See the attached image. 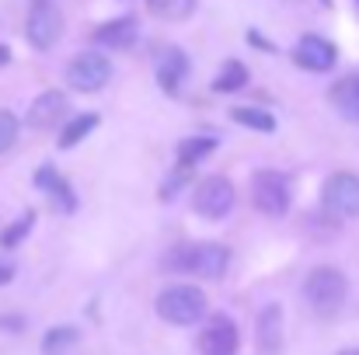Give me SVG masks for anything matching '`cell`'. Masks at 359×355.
I'll return each mask as SVG.
<instances>
[{
  "instance_id": "cell-1",
  "label": "cell",
  "mask_w": 359,
  "mask_h": 355,
  "mask_svg": "<svg viewBox=\"0 0 359 355\" xmlns=\"http://www.w3.org/2000/svg\"><path fill=\"white\" fill-rule=\"evenodd\" d=\"M231 265V251L224 244H178L164 254V268L175 275H199V279H220Z\"/></svg>"
},
{
  "instance_id": "cell-2",
  "label": "cell",
  "mask_w": 359,
  "mask_h": 355,
  "mask_svg": "<svg viewBox=\"0 0 359 355\" xmlns=\"http://www.w3.org/2000/svg\"><path fill=\"white\" fill-rule=\"evenodd\" d=\"M157 317H164L175 328H192L206 317V293L192 282H175L157 296Z\"/></svg>"
},
{
  "instance_id": "cell-3",
  "label": "cell",
  "mask_w": 359,
  "mask_h": 355,
  "mask_svg": "<svg viewBox=\"0 0 359 355\" xmlns=\"http://www.w3.org/2000/svg\"><path fill=\"white\" fill-rule=\"evenodd\" d=\"M346 293H349V282H346V275H342L339 268H332V265L314 268V272L307 275V282H304V296H307L311 310L321 314V317L339 314L342 303H346Z\"/></svg>"
},
{
  "instance_id": "cell-4",
  "label": "cell",
  "mask_w": 359,
  "mask_h": 355,
  "mask_svg": "<svg viewBox=\"0 0 359 355\" xmlns=\"http://www.w3.org/2000/svg\"><path fill=\"white\" fill-rule=\"evenodd\" d=\"M251 202L262 216L279 220L290 213V181L279 171H255L251 174Z\"/></svg>"
},
{
  "instance_id": "cell-5",
  "label": "cell",
  "mask_w": 359,
  "mask_h": 355,
  "mask_svg": "<svg viewBox=\"0 0 359 355\" xmlns=\"http://www.w3.org/2000/svg\"><path fill=\"white\" fill-rule=\"evenodd\" d=\"M112 81V60L105 53H81L67 63V84L81 95H95Z\"/></svg>"
},
{
  "instance_id": "cell-6",
  "label": "cell",
  "mask_w": 359,
  "mask_h": 355,
  "mask_svg": "<svg viewBox=\"0 0 359 355\" xmlns=\"http://www.w3.org/2000/svg\"><path fill=\"white\" fill-rule=\"evenodd\" d=\"M321 206L325 213L339 216V220H353L359 216V174L339 171L321 185Z\"/></svg>"
},
{
  "instance_id": "cell-7",
  "label": "cell",
  "mask_w": 359,
  "mask_h": 355,
  "mask_svg": "<svg viewBox=\"0 0 359 355\" xmlns=\"http://www.w3.org/2000/svg\"><path fill=\"white\" fill-rule=\"evenodd\" d=\"M234 199H238L234 185H231L227 178H220V174L199 181L196 192H192V206H196V213L206 216V220H224V216L234 209Z\"/></svg>"
},
{
  "instance_id": "cell-8",
  "label": "cell",
  "mask_w": 359,
  "mask_h": 355,
  "mask_svg": "<svg viewBox=\"0 0 359 355\" xmlns=\"http://www.w3.org/2000/svg\"><path fill=\"white\" fill-rule=\"evenodd\" d=\"M25 35H28L32 49H39V53L53 49L63 35V14L53 4H35L28 21H25Z\"/></svg>"
},
{
  "instance_id": "cell-9",
  "label": "cell",
  "mask_w": 359,
  "mask_h": 355,
  "mask_svg": "<svg viewBox=\"0 0 359 355\" xmlns=\"http://www.w3.org/2000/svg\"><path fill=\"white\" fill-rule=\"evenodd\" d=\"M238 324L227 314H213L199 331V355H238Z\"/></svg>"
},
{
  "instance_id": "cell-10",
  "label": "cell",
  "mask_w": 359,
  "mask_h": 355,
  "mask_svg": "<svg viewBox=\"0 0 359 355\" xmlns=\"http://www.w3.org/2000/svg\"><path fill=\"white\" fill-rule=\"evenodd\" d=\"M293 60H297V67H304L311 74H325L339 63V49L321 35H304L293 49Z\"/></svg>"
},
{
  "instance_id": "cell-11",
  "label": "cell",
  "mask_w": 359,
  "mask_h": 355,
  "mask_svg": "<svg viewBox=\"0 0 359 355\" xmlns=\"http://www.w3.org/2000/svg\"><path fill=\"white\" fill-rule=\"evenodd\" d=\"M154 77H157V84L168 95H178L182 84H185V77H189V56L178 46H164L154 56Z\"/></svg>"
},
{
  "instance_id": "cell-12",
  "label": "cell",
  "mask_w": 359,
  "mask_h": 355,
  "mask_svg": "<svg viewBox=\"0 0 359 355\" xmlns=\"http://www.w3.org/2000/svg\"><path fill=\"white\" fill-rule=\"evenodd\" d=\"M35 185L46 192V199L53 202V209L56 213H74L77 209V195H74V185L53 167V164H46V167H39L35 171Z\"/></svg>"
},
{
  "instance_id": "cell-13",
  "label": "cell",
  "mask_w": 359,
  "mask_h": 355,
  "mask_svg": "<svg viewBox=\"0 0 359 355\" xmlns=\"http://www.w3.org/2000/svg\"><path fill=\"white\" fill-rule=\"evenodd\" d=\"M67 112H70V102L63 91H42L28 109V125L32 129H56L67 118Z\"/></svg>"
},
{
  "instance_id": "cell-14",
  "label": "cell",
  "mask_w": 359,
  "mask_h": 355,
  "mask_svg": "<svg viewBox=\"0 0 359 355\" xmlns=\"http://www.w3.org/2000/svg\"><path fill=\"white\" fill-rule=\"evenodd\" d=\"M255 345H258L262 355L283 352V307H279V303L262 307L258 324H255Z\"/></svg>"
},
{
  "instance_id": "cell-15",
  "label": "cell",
  "mask_w": 359,
  "mask_h": 355,
  "mask_svg": "<svg viewBox=\"0 0 359 355\" xmlns=\"http://www.w3.org/2000/svg\"><path fill=\"white\" fill-rule=\"evenodd\" d=\"M136 35H140V21L126 14V18H112V21L98 25L91 32V42L102 49H129L136 42Z\"/></svg>"
},
{
  "instance_id": "cell-16",
  "label": "cell",
  "mask_w": 359,
  "mask_h": 355,
  "mask_svg": "<svg viewBox=\"0 0 359 355\" xmlns=\"http://www.w3.org/2000/svg\"><path fill=\"white\" fill-rule=\"evenodd\" d=\"M332 105L339 109L342 118L359 125V74H349V77L332 84Z\"/></svg>"
},
{
  "instance_id": "cell-17",
  "label": "cell",
  "mask_w": 359,
  "mask_h": 355,
  "mask_svg": "<svg viewBox=\"0 0 359 355\" xmlns=\"http://www.w3.org/2000/svg\"><path fill=\"white\" fill-rule=\"evenodd\" d=\"M220 146V139L217 136H185L182 143H178V167L185 171V167H196L203 157H210L213 150Z\"/></svg>"
},
{
  "instance_id": "cell-18",
  "label": "cell",
  "mask_w": 359,
  "mask_h": 355,
  "mask_svg": "<svg viewBox=\"0 0 359 355\" xmlns=\"http://www.w3.org/2000/svg\"><path fill=\"white\" fill-rule=\"evenodd\" d=\"M98 122L102 118L95 116V112H84V116H74L67 125H63V132H60V150H70V146H77L91 129H98Z\"/></svg>"
},
{
  "instance_id": "cell-19",
  "label": "cell",
  "mask_w": 359,
  "mask_h": 355,
  "mask_svg": "<svg viewBox=\"0 0 359 355\" xmlns=\"http://www.w3.org/2000/svg\"><path fill=\"white\" fill-rule=\"evenodd\" d=\"M248 84V67L241 63V60H227L224 67H220V74H217V81H213V91H220V95H234Z\"/></svg>"
},
{
  "instance_id": "cell-20",
  "label": "cell",
  "mask_w": 359,
  "mask_h": 355,
  "mask_svg": "<svg viewBox=\"0 0 359 355\" xmlns=\"http://www.w3.org/2000/svg\"><path fill=\"white\" fill-rule=\"evenodd\" d=\"M231 118H234L238 125L255 129V132H276V118H272V112L255 109V105H238V109H231Z\"/></svg>"
},
{
  "instance_id": "cell-21",
  "label": "cell",
  "mask_w": 359,
  "mask_h": 355,
  "mask_svg": "<svg viewBox=\"0 0 359 355\" xmlns=\"http://www.w3.org/2000/svg\"><path fill=\"white\" fill-rule=\"evenodd\" d=\"M196 4H199V0H147V7H150L157 18H164V21H185V18L196 11Z\"/></svg>"
},
{
  "instance_id": "cell-22",
  "label": "cell",
  "mask_w": 359,
  "mask_h": 355,
  "mask_svg": "<svg viewBox=\"0 0 359 355\" xmlns=\"http://www.w3.org/2000/svg\"><path fill=\"white\" fill-rule=\"evenodd\" d=\"M32 223H35V213H25L21 216V223H11L4 234H0V247L4 251H11V247H18L25 237H28V230H32Z\"/></svg>"
},
{
  "instance_id": "cell-23",
  "label": "cell",
  "mask_w": 359,
  "mask_h": 355,
  "mask_svg": "<svg viewBox=\"0 0 359 355\" xmlns=\"http://www.w3.org/2000/svg\"><path fill=\"white\" fill-rule=\"evenodd\" d=\"M74 342H77V331H74V328H53V331L46 335V342H42V352L60 355V349H67V345H74Z\"/></svg>"
},
{
  "instance_id": "cell-24",
  "label": "cell",
  "mask_w": 359,
  "mask_h": 355,
  "mask_svg": "<svg viewBox=\"0 0 359 355\" xmlns=\"http://www.w3.org/2000/svg\"><path fill=\"white\" fill-rule=\"evenodd\" d=\"M18 143V118L11 112H0V153H7Z\"/></svg>"
},
{
  "instance_id": "cell-25",
  "label": "cell",
  "mask_w": 359,
  "mask_h": 355,
  "mask_svg": "<svg viewBox=\"0 0 359 355\" xmlns=\"http://www.w3.org/2000/svg\"><path fill=\"white\" fill-rule=\"evenodd\" d=\"M248 39H251V46H258V49H269V53H272V49H276V46H272V42H269V39H262V35H258V32H255V28H251V32H248Z\"/></svg>"
},
{
  "instance_id": "cell-26",
  "label": "cell",
  "mask_w": 359,
  "mask_h": 355,
  "mask_svg": "<svg viewBox=\"0 0 359 355\" xmlns=\"http://www.w3.org/2000/svg\"><path fill=\"white\" fill-rule=\"evenodd\" d=\"M11 279H14V268H11L7 261H0V286H7Z\"/></svg>"
},
{
  "instance_id": "cell-27",
  "label": "cell",
  "mask_w": 359,
  "mask_h": 355,
  "mask_svg": "<svg viewBox=\"0 0 359 355\" xmlns=\"http://www.w3.org/2000/svg\"><path fill=\"white\" fill-rule=\"evenodd\" d=\"M11 63V49L7 46H0V67H7Z\"/></svg>"
},
{
  "instance_id": "cell-28",
  "label": "cell",
  "mask_w": 359,
  "mask_h": 355,
  "mask_svg": "<svg viewBox=\"0 0 359 355\" xmlns=\"http://www.w3.org/2000/svg\"><path fill=\"white\" fill-rule=\"evenodd\" d=\"M339 355H359V349H346V352H339Z\"/></svg>"
},
{
  "instance_id": "cell-29",
  "label": "cell",
  "mask_w": 359,
  "mask_h": 355,
  "mask_svg": "<svg viewBox=\"0 0 359 355\" xmlns=\"http://www.w3.org/2000/svg\"><path fill=\"white\" fill-rule=\"evenodd\" d=\"M35 4H49V0H32V7H35Z\"/></svg>"
},
{
  "instance_id": "cell-30",
  "label": "cell",
  "mask_w": 359,
  "mask_h": 355,
  "mask_svg": "<svg viewBox=\"0 0 359 355\" xmlns=\"http://www.w3.org/2000/svg\"><path fill=\"white\" fill-rule=\"evenodd\" d=\"M321 4H325V7H332V0H321Z\"/></svg>"
},
{
  "instance_id": "cell-31",
  "label": "cell",
  "mask_w": 359,
  "mask_h": 355,
  "mask_svg": "<svg viewBox=\"0 0 359 355\" xmlns=\"http://www.w3.org/2000/svg\"><path fill=\"white\" fill-rule=\"evenodd\" d=\"M356 4H359V0H356Z\"/></svg>"
}]
</instances>
